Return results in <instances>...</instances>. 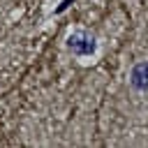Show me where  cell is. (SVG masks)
Instances as JSON below:
<instances>
[{"label": "cell", "mask_w": 148, "mask_h": 148, "mask_svg": "<svg viewBox=\"0 0 148 148\" xmlns=\"http://www.w3.org/2000/svg\"><path fill=\"white\" fill-rule=\"evenodd\" d=\"M69 49H72L74 53L86 56V53H92V51H95V44H92V37H86V35H72V37H69Z\"/></svg>", "instance_id": "6da1fadb"}, {"label": "cell", "mask_w": 148, "mask_h": 148, "mask_svg": "<svg viewBox=\"0 0 148 148\" xmlns=\"http://www.w3.org/2000/svg\"><path fill=\"white\" fill-rule=\"evenodd\" d=\"M132 86L136 90H146L148 88V62H139L134 69H132Z\"/></svg>", "instance_id": "7a4b0ae2"}]
</instances>
